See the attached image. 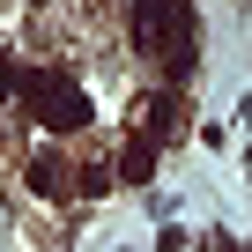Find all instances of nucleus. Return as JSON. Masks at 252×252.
<instances>
[{
    "mask_svg": "<svg viewBox=\"0 0 252 252\" xmlns=\"http://www.w3.org/2000/svg\"><path fill=\"white\" fill-rule=\"evenodd\" d=\"M30 186H37V193H67V186H74V178H67V163H60V156H52V149H45V156H37V163H30Z\"/></svg>",
    "mask_w": 252,
    "mask_h": 252,
    "instance_id": "f03ea898",
    "label": "nucleus"
},
{
    "mask_svg": "<svg viewBox=\"0 0 252 252\" xmlns=\"http://www.w3.org/2000/svg\"><path fill=\"white\" fill-rule=\"evenodd\" d=\"M119 178H126V186H149V178H156V141H141V134L126 141V149H119Z\"/></svg>",
    "mask_w": 252,
    "mask_h": 252,
    "instance_id": "f257e3e1",
    "label": "nucleus"
}]
</instances>
